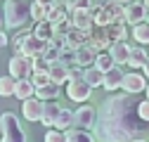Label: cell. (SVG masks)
I'll list each match as a JSON object with an SVG mask.
<instances>
[{
	"label": "cell",
	"mask_w": 149,
	"mask_h": 142,
	"mask_svg": "<svg viewBox=\"0 0 149 142\" xmlns=\"http://www.w3.org/2000/svg\"><path fill=\"white\" fill-rule=\"evenodd\" d=\"M0 123H3V142H26V133L19 126V118L12 111H5L0 116Z\"/></svg>",
	"instance_id": "5b68a950"
},
{
	"label": "cell",
	"mask_w": 149,
	"mask_h": 142,
	"mask_svg": "<svg viewBox=\"0 0 149 142\" xmlns=\"http://www.w3.org/2000/svg\"><path fill=\"white\" fill-rule=\"evenodd\" d=\"M7 45V33H5V29H0V47H5Z\"/></svg>",
	"instance_id": "60d3db41"
},
{
	"label": "cell",
	"mask_w": 149,
	"mask_h": 142,
	"mask_svg": "<svg viewBox=\"0 0 149 142\" xmlns=\"http://www.w3.org/2000/svg\"><path fill=\"white\" fill-rule=\"evenodd\" d=\"M64 137H66V142H95V135H92L90 130L76 128V126H71L69 130H64Z\"/></svg>",
	"instance_id": "d6986e66"
},
{
	"label": "cell",
	"mask_w": 149,
	"mask_h": 142,
	"mask_svg": "<svg viewBox=\"0 0 149 142\" xmlns=\"http://www.w3.org/2000/svg\"><path fill=\"white\" fill-rule=\"evenodd\" d=\"M71 31V22L66 19V22H62V24H57V26H54V33H62V36H66Z\"/></svg>",
	"instance_id": "ab89813d"
},
{
	"label": "cell",
	"mask_w": 149,
	"mask_h": 142,
	"mask_svg": "<svg viewBox=\"0 0 149 142\" xmlns=\"http://www.w3.org/2000/svg\"><path fill=\"white\" fill-rule=\"evenodd\" d=\"M69 22L73 29H83V31H90V26L95 24V19H92V14L88 10H73L69 12Z\"/></svg>",
	"instance_id": "7c38bea8"
},
{
	"label": "cell",
	"mask_w": 149,
	"mask_h": 142,
	"mask_svg": "<svg viewBox=\"0 0 149 142\" xmlns=\"http://www.w3.org/2000/svg\"><path fill=\"white\" fill-rule=\"evenodd\" d=\"M144 14H147V7H144L142 3H135V0H133V3L123 5V22L130 24V26L144 22Z\"/></svg>",
	"instance_id": "9c48e42d"
},
{
	"label": "cell",
	"mask_w": 149,
	"mask_h": 142,
	"mask_svg": "<svg viewBox=\"0 0 149 142\" xmlns=\"http://www.w3.org/2000/svg\"><path fill=\"white\" fill-rule=\"evenodd\" d=\"M123 71L118 69V66H111L109 71H104V83H102V88H107L109 93H114L116 88H121V83H123Z\"/></svg>",
	"instance_id": "5bb4252c"
},
{
	"label": "cell",
	"mask_w": 149,
	"mask_h": 142,
	"mask_svg": "<svg viewBox=\"0 0 149 142\" xmlns=\"http://www.w3.org/2000/svg\"><path fill=\"white\" fill-rule=\"evenodd\" d=\"M14 85H17V78H12L10 74L0 76V97H14Z\"/></svg>",
	"instance_id": "f1b7e54d"
},
{
	"label": "cell",
	"mask_w": 149,
	"mask_h": 142,
	"mask_svg": "<svg viewBox=\"0 0 149 142\" xmlns=\"http://www.w3.org/2000/svg\"><path fill=\"white\" fill-rule=\"evenodd\" d=\"M36 97L47 102V100H57L59 97V85L57 83H45V85H38L36 88Z\"/></svg>",
	"instance_id": "cb8c5ba5"
},
{
	"label": "cell",
	"mask_w": 149,
	"mask_h": 142,
	"mask_svg": "<svg viewBox=\"0 0 149 142\" xmlns=\"http://www.w3.org/2000/svg\"><path fill=\"white\" fill-rule=\"evenodd\" d=\"M0 142H3V137H0Z\"/></svg>",
	"instance_id": "f5cc1de1"
},
{
	"label": "cell",
	"mask_w": 149,
	"mask_h": 142,
	"mask_svg": "<svg viewBox=\"0 0 149 142\" xmlns=\"http://www.w3.org/2000/svg\"><path fill=\"white\" fill-rule=\"evenodd\" d=\"M43 106H45V102L43 100H38V97H29V100H24V106H22V114H24V118L26 121H40V116H43Z\"/></svg>",
	"instance_id": "8fae6325"
},
{
	"label": "cell",
	"mask_w": 149,
	"mask_h": 142,
	"mask_svg": "<svg viewBox=\"0 0 149 142\" xmlns=\"http://www.w3.org/2000/svg\"><path fill=\"white\" fill-rule=\"evenodd\" d=\"M54 33V26L50 22H36V29H33V36H38L40 40H50Z\"/></svg>",
	"instance_id": "f546056e"
},
{
	"label": "cell",
	"mask_w": 149,
	"mask_h": 142,
	"mask_svg": "<svg viewBox=\"0 0 149 142\" xmlns=\"http://www.w3.org/2000/svg\"><path fill=\"white\" fill-rule=\"evenodd\" d=\"M144 95H147V100H149V83H147V88H144Z\"/></svg>",
	"instance_id": "bcb514c9"
},
{
	"label": "cell",
	"mask_w": 149,
	"mask_h": 142,
	"mask_svg": "<svg viewBox=\"0 0 149 142\" xmlns=\"http://www.w3.org/2000/svg\"><path fill=\"white\" fill-rule=\"evenodd\" d=\"M62 66H66V69H76V50H71V47H62L59 50V59H57Z\"/></svg>",
	"instance_id": "4316f807"
},
{
	"label": "cell",
	"mask_w": 149,
	"mask_h": 142,
	"mask_svg": "<svg viewBox=\"0 0 149 142\" xmlns=\"http://www.w3.org/2000/svg\"><path fill=\"white\" fill-rule=\"evenodd\" d=\"M47 5H43V3H38V0H31V19L33 22H45L47 19Z\"/></svg>",
	"instance_id": "4dcf8cb0"
},
{
	"label": "cell",
	"mask_w": 149,
	"mask_h": 142,
	"mask_svg": "<svg viewBox=\"0 0 149 142\" xmlns=\"http://www.w3.org/2000/svg\"><path fill=\"white\" fill-rule=\"evenodd\" d=\"M88 45L95 50V52H107L111 40H109V33H107V26H97L92 24L90 31H88Z\"/></svg>",
	"instance_id": "52a82bcc"
},
{
	"label": "cell",
	"mask_w": 149,
	"mask_h": 142,
	"mask_svg": "<svg viewBox=\"0 0 149 142\" xmlns=\"http://www.w3.org/2000/svg\"><path fill=\"white\" fill-rule=\"evenodd\" d=\"M38 3H43V5H47V7H50V5H54V0H38Z\"/></svg>",
	"instance_id": "ee69618b"
},
{
	"label": "cell",
	"mask_w": 149,
	"mask_h": 142,
	"mask_svg": "<svg viewBox=\"0 0 149 142\" xmlns=\"http://www.w3.org/2000/svg\"><path fill=\"white\" fill-rule=\"evenodd\" d=\"M92 5V0H66V10L73 12V10H88Z\"/></svg>",
	"instance_id": "836d02e7"
},
{
	"label": "cell",
	"mask_w": 149,
	"mask_h": 142,
	"mask_svg": "<svg viewBox=\"0 0 149 142\" xmlns=\"http://www.w3.org/2000/svg\"><path fill=\"white\" fill-rule=\"evenodd\" d=\"M47 43H50V45H54V47H59V50H62V47L66 45V36H62V33H52V38H50Z\"/></svg>",
	"instance_id": "f35d334b"
},
{
	"label": "cell",
	"mask_w": 149,
	"mask_h": 142,
	"mask_svg": "<svg viewBox=\"0 0 149 142\" xmlns=\"http://www.w3.org/2000/svg\"><path fill=\"white\" fill-rule=\"evenodd\" d=\"M142 71H144V78L149 81V57H147V62L142 64Z\"/></svg>",
	"instance_id": "7bdbcfd3"
},
{
	"label": "cell",
	"mask_w": 149,
	"mask_h": 142,
	"mask_svg": "<svg viewBox=\"0 0 149 142\" xmlns=\"http://www.w3.org/2000/svg\"><path fill=\"white\" fill-rule=\"evenodd\" d=\"M12 47H14V55H24V57H40L45 47H47V40H40L38 36H33V31H22L14 36L12 40Z\"/></svg>",
	"instance_id": "3957f363"
},
{
	"label": "cell",
	"mask_w": 149,
	"mask_h": 142,
	"mask_svg": "<svg viewBox=\"0 0 149 142\" xmlns=\"http://www.w3.org/2000/svg\"><path fill=\"white\" fill-rule=\"evenodd\" d=\"M66 95L73 102H88L90 100L92 88L85 83L81 69H71V76H69V83H66Z\"/></svg>",
	"instance_id": "277c9868"
},
{
	"label": "cell",
	"mask_w": 149,
	"mask_h": 142,
	"mask_svg": "<svg viewBox=\"0 0 149 142\" xmlns=\"http://www.w3.org/2000/svg\"><path fill=\"white\" fill-rule=\"evenodd\" d=\"M54 3H66V0H54Z\"/></svg>",
	"instance_id": "816d5d0a"
},
{
	"label": "cell",
	"mask_w": 149,
	"mask_h": 142,
	"mask_svg": "<svg viewBox=\"0 0 149 142\" xmlns=\"http://www.w3.org/2000/svg\"><path fill=\"white\" fill-rule=\"evenodd\" d=\"M121 88L128 93V95H137V93H144V88H147V78L142 76V74H125L123 76V83H121Z\"/></svg>",
	"instance_id": "30bf717a"
},
{
	"label": "cell",
	"mask_w": 149,
	"mask_h": 142,
	"mask_svg": "<svg viewBox=\"0 0 149 142\" xmlns=\"http://www.w3.org/2000/svg\"><path fill=\"white\" fill-rule=\"evenodd\" d=\"M33 74V59L31 57H24V55H12L10 59V76L12 78H31Z\"/></svg>",
	"instance_id": "8992f818"
},
{
	"label": "cell",
	"mask_w": 149,
	"mask_h": 142,
	"mask_svg": "<svg viewBox=\"0 0 149 142\" xmlns=\"http://www.w3.org/2000/svg\"><path fill=\"white\" fill-rule=\"evenodd\" d=\"M107 52L111 55V59H114V64H116V66H118V64H128V57H130V45H128L125 40H118V43H111Z\"/></svg>",
	"instance_id": "4fadbf2b"
},
{
	"label": "cell",
	"mask_w": 149,
	"mask_h": 142,
	"mask_svg": "<svg viewBox=\"0 0 149 142\" xmlns=\"http://www.w3.org/2000/svg\"><path fill=\"white\" fill-rule=\"evenodd\" d=\"M107 33H109V40L111 43H118V40H125L128 36V29H125V22L123 19H116L107 26Z\"/></svg>",
	"instance_id": "44dd1931"
},
{
	"label": "cell",
	"mask_w": 149,
	"mask_h": 142,
	"mask_svg": "<svg viewBox=\"0 0 149 142\" xmlns=\"http://www.w3.org/2000/svg\"><path fill=\"white\" fill-rule=\"evenodd\" d=\"M73 126V111L71 109H59V114H57V118H54V126L52 128H57V130H69Z\"/></svg>",
	"instance_id": "484cf974"
},
{
	"label": "cell",
	"mask_w": 149,
	"mask_h": 142,
	"mask_svg": "<svg viewBox=\"0 0 149 142\" xmlns=\"http://www.w3.org/2000/svg\"><path fill=\"white\" fill-rule=\"evenodd\" d=\"M133 142H147V140H140V137H137V140H133Z\"/></svg>",
	"instance_id": "681fc988"
},
{
	"label": "cell",
	"mask_w": 149,
	"mask_h": 142,
	"mask_svg": "<svg viewBox=\"0 0 149 142\" xmlns=\"http://www.w3.org/2000/svg\"><path fill=\"white\" fill-rule=\"evenodd\" d=\"M0 29H5V7L0 5Z\"/></svg>",
	"instance_id": "b9f144b4"
},
{
	"label": "cell",
	"mask_w": 149,
	"mask_h": 142,
	"mask_svg": "<svg viewBox=\"0 0 149 142\" xmlns=\"http://www.w3.org/2000/svg\"><path fill=\"white\" fill-rule=\"evenodd\" d=\"M95 66H97L100 71H109L111 66H116V64H114V59H111V55H109V52H97Z\"/></svg>",
	"instance_id": "1f68e13d"
},
{
	"label": "cell",
	"mask_w": 149,
	"mask_h": 142,
	"mask_svg": "<svg viewBox=\"0 0 149 142\" xmlns=\"http://www.w3.org/2000/svg\"><path fill=\"white\" fill-rule=\"evenodd\" d=\"M59 109H62V106L57 104V100H47L45 106H43L40 123H43V126H47V128H52V126H54V118H57V114H59Z\"/></svg>",
	"instance_id": "2e32d148"
},
{
	"label": "cell",
	"mask_w": 149,
	"mask_h": 142,
	"mask_svg": "<svg viewBox=\"0 0 149 142\" xmlns=\"http://www.w3.org/2000/svg\"><path fill=\"white\" fill-rule=\"evenodd\" d=\"M142 5H144V7H147V10H149V0H142Z\"/></svg>",
	"instance_id": "7dc6e473"
},
{
	"label": "cell",
	"mask_w": 149,
	"mask_h": 142,
	"mask_svg": "<svg viewBox=\"0 0 149 142\" xmlns=\"http://www.w3.org/2000/svg\"><path fill=\"white\" fill-rule=\"evenodd\" d=\"M66 19H69V10H66V5H59V3L50 5V10H47V19H45V22H50L52 26H57V24H62V22H66Z\"/></svg>",
	"instance_id": "ac0fdd59"
},
{
	"label": "cell",
	"mask_w": 149,
	"mask_h": 142,
	"mask_svg": "<svg viewBox=\"0 0 149 142\" xmlns=\"http://www.w3.org/2000/svg\"><path fill=\"white\" fill-rule=\"evenodd\" d=\"M116 3H121V5H128V3H133V0H116Z\"/></svg>",
	"instance_id": "f6af8a7d"
},
{
	"label": "cell",
	"mask_w": 149,
	"mask_h": 142,
	"mask_svg": "<svg viewBox=\"0 0 149 142\" xmlns=\"http://www.w3.org/2000/svg\"><path fill=\"white\" fill-rule=\"evenodd\" d=\"M83 45H88V31L73 29V26H71V31L66 33V47L78 50V47H83Z\"/></svg>",
	"instance_id": "e0dca14e"
},
{
	"label": "cell",
	"mask_w": 149,
	"mask_h": 142,
	"mask_svg": "<svg viewBox=\"0 0 149 142\" xmlns=\"http://www.w3.org/2000/svg\"><path fill=\"white\" fill-rule=\"evenodd\" d=\"M95 121H97V111H95V106H90V104H83V106H78V109L73 111V126L76 128L92 130Z\"/></svg>",
	"instance_id": "ba28073f"
},
{
	"label": "cell",
	"mask_w": 149,
	"mask_h": 142,
	"mask_svg": "<svg viewBox=\"0 0 149 142\" xmlns=\"http://www.w3.org/2000/svg\"><path fill=\"white\" fill-rule=\"evenodd\" d=\"M50 62L47 59H43V55L40 57H33V71H50Z\"/></svg>",
	"instance_id": "8d00e7d4"
},
{
	"label": "cell",
	"mask_w": 149,
	"mask_h": 142,
	"mask_svg": "<svg viewBox=\"0 0 149 142\" xmlns=\"http://www.w3.org/2000/svg\"><path fill=\"white\" fill-rule=\"evenodd\" d=\"M5 7V29H22L31 22V0H7Z\"/></svg>",
	"instance_id": "7a4b0ae2"
},
{
	"label": "cell",
	"mask_w": 149,
	"mask_h": 142,
	"mask_svg": "<svg viewBox=\"0 0 149 142\" xmlns=\"http://www.w3.org/2000/svg\"><path fill=\"white\" fill-rule=\"evenodd\" d=\"M147 128L149 123L137 116V104L128 93L107 97L100 104L97 121L92 126L95 137L102 142H133L144 135Z\"/></svg>",
	"instance_id": "6da1fadb"
},
{
	"label": "cell",
	"mask_w": 149,
	"mask_h": 142,
	"mask_svg": "<svg viewBox=\"0 0 149 142\" xmlns=\"http://www.w3.org/2000/svg\"><path fill=\"white\" fill-rule=\"evenodd\" d=\"M69 76H71V69L62 66L59 62H54V64L50 66V81H52V83L64 85V83H69Z\"/></svg>",
	"instance_id": "7402d4cb"
},
{
	"label": "cell",
	"mask_w": 149,
	"mask_h": 142,
	"mask_svg": "<svg viewBox=\"0 0 149 142\" xmlns=\"http://www.w3.org/2000/svg\"><path fill=\"white\" fill-rule=\"evenodd\" d=\"M36 95V85L31 83V78H19L17 81V85H14V97L17 100H29V97H33Z\"/></svg>",
	"instance_id": "ffe728a7"
},
{
	"label": "cell",
	"mask_w": 149,
	"mask_h": 142,
	"mask_svg": "<svg viewBox=\"0 0 149 142\" xmlns=\"http://www.w3.org/2000/svg\"><path fill=\"white\" fill-rule=\"evenodd\" d=\"M45 142H66V137H64V133H62V130L52 128V130H47V133H45Z\"/></svg>",
	"instance_id": "d590c367"
},
{
	"label": "cell",
	"mask_w": 149,
	"mask_h": 142,
	"mask_svg": "<svg viewBox=\"0 0 149 142\" xmlns=\"http://www.w3.org/2000/svg\"><path fill=\"white\" fill-rule=\"evenodd\" d=\"M133 38L140 45H149V24L147 22H140V24L133 26Z\"/></svg>",
	"instance_id": "83f0119b"
},
{
	"label": "cell",
	"mask_w": 149,
	"mask_h": 142,
	"mask_svg": "<svg viewBox=\"0 0 149 142\" xmlns=\"http://www.w3.org/2000/svg\"><path fill=\"white\" fill-rule=\"evenodd\" d=\"M83 78L90 88H100L104 83V71H100L97 66H88V69H83Z\"/></svg>",
	"instance_id": "d4e9b609"
},
{
	"label": "cell",
	"mask_w": 149,
	"mask_h": 142,
	"mask_svg": "<svg viewBox=\"0 0 149 142\" xmlns=\"http://www.w3.org/2000/svg\"><path fill=\"white\" fill-rule=\"evenodd\" d=\"M137 116H140L142 121H147V123H149V100L137 102Z\"/></svg>",
	"instance_id": "74e56055"
},
{
	"label": "cell",
	"mask_w": 149,
	"mask_h": 142,
	"mask_svg": "<svg viewBox=\"0 0 149 142\" xmlns=\"http://www.w3.org/2000/svg\"><path fill=\"white\" fill-rule=\"evenodd\" d=\"M43 59H47L50 64H54V62L59 59V47H54V45L47 43V47H45V52H43Z\"/></svg>",
	"instance_id": "e575fe53"
},
{
	"label": "cell",
	"mask_w": 149,
	"mask_h": 142,
	"mask_svg": "<svg viewBox=\"0 0 149 142\" xmlns=\"http://www.w3.org/2000/svg\"><path fill=\"white\" fill-rule=\"evenodd\" d=\"M147 57H149V52H147L142 45H135V47H130L128 66H133V69H142V64L147 62Z\"/></svg>",
	"instance_id": "603a6c76"
},
{
	"label": "cell",
	"mask_w": 149,
	"mask_h": 142,
	"mask_svg": "<svg viewBox=\"0 0 149 142\" xmlns=\"http://www.w3.org/2000/svg\"><path fill=\"white\" fill-rule=\"evenodd\" d=\"M0 137H3V123H0Z\"/></svg>",
	"instance_id": "f907efd6"
},
{
	"label": "cell",
	"mask_w": 149,
	"mask_h": 142,
	"mask_svg": "<svg viewBox=\"0 0 149 142\" xmlns=\"http://www.w3.org/2000/svg\"><path fill=\"white\" fill-rule=\"evenodd\" d=\"M95 59H97V52L90 45H83V47L76 50V66H83V69L95 66Z\"/></svg>",
	"instance_id": "9a60e30c"
},
{
	"label": "cell",
	"mask_w": 149,
	"mask_h": 142,
	"mask_svg": "<svg viewBox=\"0 0 149 142\" xmlns=\"http://www.w3.org/2000/svg\"><path fill=\"white\" fill-rule=\"evenodd\" d=\"M31 83L38 88V85H45V83H52L50 81V71H33L31 74Z\"/></svg>",
	"instance_id": "d6a6232c"
},
{
	"label": "cell",
	"mask_w": 149,
	"mask_h": 142,
	"mask_svg": "<svg viewBox=\"0 0 149 142\" xmlns=\"http://www.w3.org/2000/svg\"><path fill=\"white\" fill-rule=\"evenodd\" d=\"M144 22H147V24H149V10H147V14H144Z\"/></svg>",
	"instance_id": "c3c4849f"
}]
</instances>
